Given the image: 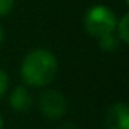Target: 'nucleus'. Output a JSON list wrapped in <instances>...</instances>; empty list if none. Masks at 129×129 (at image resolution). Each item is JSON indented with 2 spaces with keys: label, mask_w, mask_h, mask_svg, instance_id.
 Here are the masks:
<instances>
[{
  "label": "nucleus",
  "mask_w": 129,
  "mask_h": 129,
  "mask_svg": "<svg viewBox=\"0 0 129 129\" xmlns=\"http://www.w3.org/2000/svg\"><path fill=\"white\" fill-rule=\"evenodd\" d=\"M127 23H129V16L127 15H123V18L119 21H116V36L123 44L127 43L129 36H127Z\"/></svg>",
  "instance_id": "nucleus-7"
},
{
  "label": "nucleus",
  "mask_w": 129,
  "mask_h": 129,
  "mask_svg": "<svg viewBox=\"0 0 129 129\" xmlns=\"http://www.w3.org/2000/svg\"><path fill=\"white\" fill-rule=\"evenodd\" d=\"M105 129H129V110L126 103H114L105 111Z\"/></svg>",
  "instance_id": "nucleus-4"
},
{
  "label": "nucleus",
  "mask_w": 129,
  "mask_h": 129,
  "mask_svg": "<svg viewBox=\"0 0 129 129\" xmlns=\"http://www.w3.org/2000/svg\"><path fill=\"white\" fill-rule=\"evenodd\" d=\"M3 38H5V33H3L2 26H0V44H2V41H3Z\"/></svg>",
  "instance_id": "nucleus-11"
},
{
  "label": "nucleus",
  "mask_w": 129,
  "mask_h": 129,
  "mask_svg": "<svg viewBox=\"0 0 129 129\" xmlns=\"http://www.w3.org/2000/svg\"><path fill=\"white\" fill-rule=\"evenodd\" d=\"M7 88H8V75L0 69V98L7 93Z\"/></svg>",
  "instance_id": "nucleus-8"
},
{
  "label": "nucleus",
  "mask_w": 129,
  "mask_h": 129,
  "mask_svg": "<svg viewBox=\"0 0 129 129\" xmlns=\"http://www.w3.org/2000/svg\"><path fill=\"white\" fill-rule=\"evenodd\" d=\"M13 2L15 0H0V16H5L13 8Z\"/></svg>",
  "instance_id": "nucleus-9"
},
{
  "label": "nucleus",
  "mask_w": 129,
  "mask_h": 129,
  "mask_svg": "<svg viewBox=\"0 0 129 129\" xmlns=\"http://www.w3.org/2000/svg\"><path fill=\"white\" fill-rule=\"evenodd\" d=\"M57 74V59L51 51L35 49L23 59L21 79L31 87H46Z\"/></svg>",
  "instance_id": "nucleus-1"
},
{
  "label": "nucleus",
  "mask_w": 129,
  "mask_h": 129,
  "mask_svg": "<svg viewBox=\"0 0 129 129\" xmlns=\"http://www.w3.org/2000/svg\"><path fill=\"white\" fill-rule=\"evenodd\" d=\"M0 129H3V121H2V116H0Z\"/></svg>",
  "instance_id": "nucleus-12"
},
{
  "label": "nucleus",
  "mask_w": 129,
  "mask_h": 129,
  "mask_svg": "<svg viewBox=\"0 0 129 129\" xmlns=\"http://www.w3.org/2000/svg\"><path fill=\"white\" fill-rule=\"evenodd\" d=\"M59 129H77L75 126H74V124H70V123H67V124H62V126H60Z\"/></svg>",
  "instance_id": "nucleus-10"
},
{
  "label": "nucleus",
  "mask_w": 129,
  "mask_h": 129,
  "mask_svg": "<svg viewBox=\"0 0 129 129\" xmlns=\"http://www.w3.org/2000/svg\"><path fill=\"white\" fill-rule=\"evenodd\" d=\"M8 101H10L13 110L20 111V113L29 111L31 106H33V96H31V93H29V90L25 88V87H15L13 88L12 93H10Z\"/></svg>",
  "instance_id": "nucleus-5"
},
{
  "label": "nucleus",
  "mask_w": 129,
  "mask_h": 129,
  "mask_svg": "<svg viewBox=\"0 0 129 129\" xmlns=\"http://www.w3.org/2000/svg\"><path fill=\"white\" fill-rule=\"evenodd\" d=\"M98 46H100V49L105 51V52H114V51L119 49L121 41L118 39V36L108 35V36H105V38L98 39Z\"/></svg>",
  "instance_id": "nucleus-6"
},
{
  "label": "nucleus",
  "mask_w": 129,
  "mask_h": 129,
  "mask_svg": "<svg viewBox=\"0 0 129 129\" xmlns=\"http://www.w3.org/2000/svg\"><path fill=\"white\" fill-rule=\"evenodd\" d=\"M39 110L47 119H59L67 111V100L57 90H44L38 98Z\"/></svg>",
  "instance_id": "nucleus-3"
},
{
  "label": "nucleus",
  "mask_w": 129,
  "mask_h": 129,
  "mask_svg": "<svg viewBox=\"0 0 129 129\" xmlns=\"http://www.w3.org/2000/svg\"><path fill=\"white\" fill-rule=\"evenodd\" d=\"M85 29L93 38L101 39L108 35H113L116 29V16L108 7L96 5L91 7L85 15Z\"/></svg>",
  "instance_id": "nucleus-2"
}]
</instances>
